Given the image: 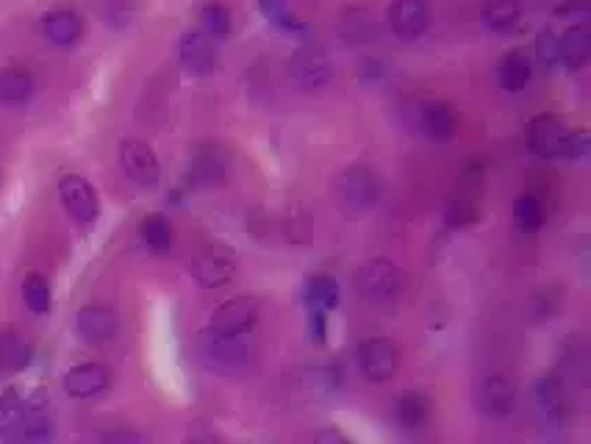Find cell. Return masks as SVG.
I'll return each instance as SVG.
<instances>
[{
  "instance_id": "obj_1",
  "label": "cell",
  "mask_w": 591,
  "mask_h": 444,
  "mask_svg": "<svg viewBox=\"0 0 591 444\" xmlns=\"http://www.w3.org/2000/svg\"><path fill=\"white\" fill-rule=\"evenodd\" d=\"M197 353L206 370L220 375H245L253 361V347L247 342V333H225L211 325L200 333Z\"/></svg>"
},
{
  "instance_id": "obj_2",
  "label": "cell",
  "mask_w": 591,
  "mask_h": 444,
  "mask_svg": "<svg viewBox=\"0 0 591 444\" xmlns=\"http://www.w3.org/2000/svg\"><path fill=\"white\" fill-rule=\"evenodd\" d=\"M406 286L403 270L389 259H372L361 264L353 278V289L367 303H392Z\"/></svg>"
},
{
  "instance_id": "obj_3",
  "label": "cell",
  "mask_w": 591,
  "mask_h": 444,
  "mask_svg": "<svg viewBox=\"0 0 591 444\" xmlns=\"http://www.w3.org/2000/svg\"><path fill=\"white\" fill-rule=\"evenodd\" d=\"M336 200L350 214H364L381 200V184L367 164H350L336 181Z\"/></svg>"
},
{
  "instance_id": "obj_4",
  "label": "cell",
  "mask_w": 591,
  "mask_h": 444,
  "mask_svg": "<svg viewBox=\"0 0 591 444\" xmlns=\"http://www.w3.org/2000/svg\"><path fill=\"white\" fill-rule=\"evenodd\" d=\"M356 361L361 375L372 383H383L394 378V372L400 367V350L392 339L383 336H372L364 339L356 350Z\"/></svg>"
},
{
  "instance_id": "obj_5",
  "label": "cell",
  "mask_w": 591,
  "mask_h": 444,
  "mask_svg": "<svg viewBox=\"0 0 591 444\" xmlns=\"http://www.w3.org/2000/svg\"><path fill=\"white\" fill-rule=\"evenodd\" d=\"M569 125L555 114H539L528 125V145L539 159H564L567 156Z\"/></svg>"
},
{
  "instance_id": "obj_6",
  "label": "cell",
  "mask_w": 591,
  "mask_h": 444,
  "mask_svg": "<svg viewBox=\"0 0 591 444\" xmlns=\"http://www.w3.org/2000/svg\"><path fill=\"white\" fill-rule=\"evenodd\" d=\"M189 270H192V278L197 284L214 289V286L228 284L234 278L236 256L225 245H209L197 250Z\"/></svg>"
},
{
  "instance_id": "obj_7",
  "label": "cell",
  "mask_w": 591,
  "mask_h": 444,
  "mask_svg": "<svg viewBox=\"0 0 591 444\" xmlns=\"http://www.w3.org/2000/svg\"><path fill=\"white\" fill-rule=\"evenodd\" d=\"M292 78L300 89L306 92H317V89H325L333 81V62L322 53V50L311 48V45H303L292 53Z\"/></svg>"
},
{
  "instance_id": "obj_8",
  "label": "cell",
  "mask_w": 591,
  "mask_h": 444,
  "mask_svg": "<svg viewBox=\"0 0 591 444\" xmlns=\"http://www.w3.org/2000/svg\"><path fill=\"white\" fill-rule=\"evenodd\" d=\"M59 195L64 200V209L70 211V217L78 225L89 228L92 222L98 220V192H95V186L89 184L87 178H81V175H64L62 181H59Z\"/></svg>"
},
{
  "instance_id": "obj_9",
  "label": "cell",
  "mask_w": 591,
  "mask_h": 444,
  "mask_svg": "<svg viewBox=\"0 0 591 444\" xmlns=\"http://www.w3.org/2000/svg\"><path fill=\"white\" fill-rule=\"evenodd\" d=\"M414 123L419 134H425L431 142H450L456 136L458 117L456 109L444 100H419L414 106Z\"/></svg>"
},
{
  "instance_id": "obj_10",
  "label": "cell",
  "mask_w": 591,
  "mask_h": 444,
  "mask_svg": "<svg viewBox=\"0 0 591 444\" xmlns=\"http://www.w3.org/2000/svg\"><path fill=\"white\" fill-rule=\"evenodd\" d=\"M533 403H536V411L547 425H564L569 417L567 383L553 372L542 375L539 381L533 383Z\"/></svg>"
},
{
  "instance_id": "obj_11",
  "label": "cell",
  "mask_w": 591,
  "mask_h": 444,
  "mask_svg": "<svg viewBox=\"0 0 591 444\" xmlns=\"http://www.w3.org/2000/svg\"><path fill=\"white\" fill-rule=\"evenodd\" d=\"M120 164L123 173L139 186H156L161 178V167L156 153L142 139H125L120 145Z\"/></svg>"
},
{
  "instance_id": "obj_12",
  "label": "cell",
  "mask_w": 591,
  "mask_h": 444,
  "mask_svg": "<svg viewBox=\"0 0 591 444\" xmlns=\"http://www.w3.org/2000/svg\"><path fill=\"white\" fill-rule=\"evenodd\" d=\"M478 408L489 420H505L517 408V389L505 375H489L483 378L478 389Z\"/></svg>"
},
{
  "instance_id": "obj_13",
  "label": "cell",
  "mask_w": 591,
  "mask_h": 444,
  "mask_svg": "<svg viewBox=\"0 0 591 444\" xmlns=\"http://www.w3.org/2000/svg\"><path fill=\"white\" fill-rule=\"evenodd\" d=\"M178 56H181V67L195 78H203V75H211L217 70V48H214V42L206 31L184 34Z\"/></svg>"
},
{
  "instance_id": "obj_14",
  "label": "cell",
  "mask_w": 591,
  "mask_h": 444,
  "mask_svg": "<svg viewBox=\"0 0 591 444\" xmlns=\"http://www.w3.org/2000/svg\"><path fill=\"white\" fill-rule=\"evenodd\" d=\"M259 300L256 297H234L225 300L211 317V328L225 333H250L259 322Z\"/></svg>"
},
{
  "instance_id": "obj_15",
  "label": "cell",
  "mask_w": 591,
  "mask_h": 444,
  "mask_svg": "<svg viewBox=\"0 0 591 444\" xmlns=\"http://www.w3.org/2000/svg\"><path fill=\"white\" fill-rule=\"evenodd\" d=\"M111 383V372L106 364L87 361V364H75L73 370L64 375V392L75 400H87L100 392H106Z\"/></svg>"
},
{
  "instance_id": "obj_16",
  "label": "cell",
  "mask_w": 591,
  "mask_h": 444,
  "mask_svg": "<svg viewBox=\"0 0 591 444\" xmlns=\"http://www.w3.org/2000/svg\"><path fill=\"white\" fill-rule=\"evenodd\" d=\"M225 178V156L220 148L214 145H197L189 156V167H186V181L195 189H209L217 186Z\"/></svg>"
},
{
  "instance_id": "obj_17",
  "label": "cell",
  "mask_w": 591,
  "mask_h": 444,
  "mask_svg": "<svg viewBox=\"0 0 591 444\" xmlns=\"http://www.w3.org/2000/svg\"><path fill=\"white\" fill-rule=\"evenodd\" d=\"M431 23L428 0H394L389 9V25L400 39H417Z\"/></svg>"
},
{
  "instance_id": "obj_18",
  "label": "cell",
  "mask_w": 591,
  "mask_h": 444,
  "mask_svg": "<svg viewBox=\"0 0 591 444\" xmlns=\"http://www.w3.org/2000/svg\"><path fill=\"white\" fill-rule=\"evenodd\" d=\"M78 336L89 345H106L117 336V314L109 306H84L78 311Z\"/></svg>"
},
{
  "instance_id": "obj_19",
  "label": "cell",
  "mask_w": 591,
  "mask_h": 444,
  "mask_svg": "<svg viewBox=\"0 0 591 444\" xmlns=\"http://www.w3.org/2000/svg\"><path fill=\"white\" fill-rule=\"evenodd\" d=\"M42 31H45V37L53 42V45H59V48H70L75 45L81 34H84V23H81V17L70 9H53L42 17Z\"/></svg>"
},
{
  "instance_id": "obj_20",
  "label": "cell",
  "mask_w": 591,
  "mask_h": 444,
  "mask_svg": "<svg viewBox=\"0 0 591 444\" xmlns=\"http://www.w3.org/2000/svg\"><path fill=\"white\" fill-rule=\"evenodd\" d=\"M561 42V64L567 67L569 73L583 70L591 59V31L586 25H572L567 28L564 37H558Z\"/></svg>"
},
{
  "instance_id": "obj_21",
  "label": "cell",
  "mask_w": 591,
  "mask_h": 444,
  "mask_svg": "<svg viewBox=\"0 0 591 444\" xmlns=\"http://www.w3.org/2000/svg\"><path fill=\"white\" fill-rule=\"evenodd\" d=\"M303 300H306V309L333 311L339 306V284H336V278L328 275V272H317V275L306 278Z\"/></svg>"
},
{
  "instance_id": "obj_22",
  "label": "cell",
  "mask_w": 591,
  "mask_h": 444,
  "mask_svg": "<svg viewBox=\"0 0 591 444\" xmlns=\"http://www.w3.org/2000/svg\"><path fill=\"white\" fill-rule=\"evenodd\" d=\"M139 239H142V245L148 247L150 253H170V247H173V225L170 220L164 217V214H148V217H142L139 222Z\"/></svg>"
},
{
  "instance_id": "obj_23",
  "label": "cell",
  "mask_w": 591,
  "mask_h": 444,
  "mask_svg": "<svg viewBox=\"0 0 591 444\" xmlns=\"http://www.w3.org/2000/svg\"><path fill=\"white\" fill-rule=\"evenodd\" d=\"M31 347L17 331H0V375H12L28 367Z\"/></svg>"
},
{
  "instance_id": "obj_24",
  "label": "cell",
  "mask_w": 591,
  "mask_h": 444,
  "mask_svg": "<svg viewBox=\"0 0 591 444\" xmlns=\"http://www.w3.org/2000/svg\"><path fill=\"white\" fill-rule=\"evenodd\" d=\"M431 417V400L428 395H422L417 389H408L403 395L397 397V422L408 428V431H417Z\"/></svg>"
},
{
  "instance_id": "obj_25",
  "label": "cell",
  "mask_w": 591,
  "mask_h": 444,
  "mask_svg": "<svg viewBox=\"0 0 591 444\" xmlns=\"http://www.w3.org/2000/svg\"><path fill=\"white\" fill-rule=\"evenodd\" d=\"M530 75H533V67H530V59L522 50L505 53L503 62H500V87L505 92H511V95L522 92V89L528 87Z\"/></svg>"
},
{
  "instance_id": "obj_26",
  "label": "cell",
  "mask_w": 591,
  "mask_h": 444,
  "mask_svg": "<svg viewBox=\"0 0 591 444\" xmlns=\"http://www.w3.org/2000/svg\"><path fill=\"white\" fill-rule=\"evenodd\" d=\"M34 89H37V84L25 70H3L0 73V103H6V106L25 103L34 95Z\"/></svg>"
},
{
  "instance_id": "obj_27",
  "label": "cell",
  "mask_w": 591,
  "mask_h": 444,
  "mask_svg": "<svg viewBox=\"0 0 591 444\" xmlns=\"http://www.w3.org/2000/svg\"><path fill=\"white\" fill-rule=\"evenodd\" d=\"M519 0H486L483 3V23L492 31H511L519 23Z\"/></svg>"
},
{
  "instance_id": "obj_28",
  "label": "cell",
  "mask_w": 591,
  "mask_h": 444,
  "mask_svg": "<svg viewBox=\"0 0 591 444\" xmlns=\"http://www.w3.org/2000/svg\"><path fill=\"white\" fill-rule=\"evenodd\" d=\"M23 300L34 314H48L50 309V284L42 272H28L23 281Z\"/></svg>"
},
{
  "instance_id": "obj_29",
  "label": "cell",
  "mask_w": 591,
  "mask_h": 444,
  "mask_svg": "<svg viewBox=\"0 0 591 444\" xmlns=\"http://www.w3.org/2000/svg\"><path fill=\"white\" fill-rule=\"evenodd\" d=\"M514 222H517L519 231L536 234L544 222V209L542 203H539V198H533V195H519V198L514 200Z\"/></svg>"
},
{
  "instance_id": "obj_30",
  "label": "cell",
  "mask_w": 591,
  "mask_h": 444,
  "mask_svg": "<svg viewBox=\"0 0 591 444\" xmlns=\"http://www.w3.org/2000/svg\"><path fill=\"white\" fill-rule=\"evenodd\" d=\"M259 9L272 25H278V28H284V31H292V34L306 31V23L286 6V0H259Z\"/></svg>"
},
{
  "instance_id": "obj_31",
  "label": "cell",
  "mask_w": 591,
  "mask_h": 444,
  "mask_svg": "<svg viewBox=\"0 0 591 444\" xmlns=\"http://www.w3.org/2000/svg\"><path fill=\"white\" fill-rule=\"evenodd\" d=\"M281 231L284 236L292 242V245H311V239H314V225H311V214L308 211H289L284 220H281Z\"/></svg>"
},
{
  "instance_id": "obj_32",
  "label": "cell",
  "mask_w": 591,
  "mask_h": 444,
  "mask_svg": "<svg viewBox=\"0 0 591 444\" xmlns=\"http://www.w3.org/2000/svg\"><path fill=\"white\" fill-rule=\"evenodd\" d=\"M136 3L134 0H98L100 20L111 28H125L134 20Z\"/></svg>"
},
{
  "instance_id": "obj_33",
  "label": "cell",
  "mask_w": 591,
  "mask_h": 444,
  "mask_svg": "<svg viewBox=\"0 0 591 444\" xmlns=\"http://www.w3.org/2000/svg\"><path fill=\"white\" fill-rule=\"evenodd\" d=\"M200 23L206 28V34L211 37H228L231 34V28H234V17L231 12L220 6V3H209V6H203V12H200Z\"/></svg>"
},
{
  "instance_id": "obj_34",
  "label": "cell",
  "mask_w": 591,
  "mask_h": 444,
  "mask_svg": "<svg viewBox=\"0 0 591 444\" xmlns=\"http://www.w3.org/2000/svg\"><path fill=\"white\" fill-rule=\"evenodd\" d=\"M536 59L547 70L555 67V64H561V42H558V34L550 31V28L539 31V37H536Z\"/></svg>"
},
{
  "instance_id": "obj_35",
  "label": "cell",
  "mask_w": 591,
  "mask_h": 444,
  "mask_svg": "<svg viewBox=\"0 0 591 444\" xmlns=\"http://www.w3.org/2000/svg\"><path fill=\"white\" fill-rule=\"evenodd\" d=\"M328 314L331 311L308 309V336L314 345H325L328 342Z\"/></svg>"
},
{
  "instance_id": "obj_36",
  "label": "cell",
  "mask_w": 591,
  "mask_h": 444,
  "mask_svg": "<svg viewBox=\"0 0 591 444\" xmlns=\"http://www.w3.org/2000/svg\"><path fill=\"white\" fill-rule=\"evenodd\" d=\"M589 150H591V136L589 131H572L569 134V142H567V156L564 159H572V161H583L589 159Z\"/></svg>"
},
{
  "instance_id": "obj_37",
  "label": "cell",
  "mask_w": 591,
  "mask_h": 444,
  "mask_svg": "<svg viewBox=\"0 0 591 444\" xmlns=\"http://www.w3.org/2000/svg\"><path fill=\"white\" fill-rule=\"evenodd\" d=\"M589 12V0H569L567 6H561L558 14H586Z\"/></svg>"
},
{
  "instance_id": "obj_38",
  "label": "cell",
  "mask_w": 591,
  "mask_h": 444,
  "mask_svg": "<svg viewBox=\"0 0 591 444\" xmlns=\"http://www.w3.org/2000/svg\"><path fill=\"white\" fill-rule=\"evenodd\" d=\"M317 442H336V444H347V436L345 433H339V431H333V428H328V431H320L317 433Z\"/></svg>"
},
{
  "instance_id": "obj_39",
  "label": "cell",
  "mask_w": 591,
  "mask_h": 444,
  "mask_svg": "<svg viewBox=\"0 0 591 444\" xmlns=\"http://www.w3.org/2000/svg\"><path fill=\"white\" fill-rule=\"evenodd\" d=\"M106 439H109V442H142V436H139V433H131V431L106 433Z\"/></svg>"
}]
</instances>
